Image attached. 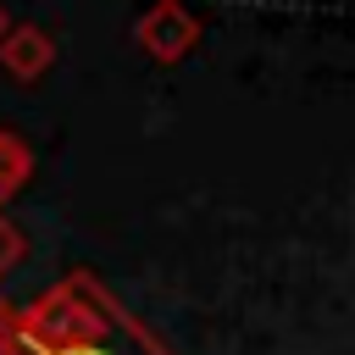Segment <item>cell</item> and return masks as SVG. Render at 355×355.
I'll return each instance as SVG.
<instances>
[{
  "label": "cell",
  "mask_w": 355,
  "mask_h": 355,
  "mask_svg": "<svg viewBox=\"0 0 355 355\" xmlns=\"http://www.w3.org/2000/svg\"><path fill=\"white\" fill-rule=\"evenodd\" d=\"M0 355H172L94 272H67L6 316Z\"/></svg>",
  "instance_id": "obj_1"
},
{
  "label": "cell",
  "mask_w": 355,
  "mask_h": 355,
  "mask_svg": "<svg viewBox=\"0 0 355 355\" xmlns=\"http://www.w3.org/2000/svg\"><path fill=\"white\" fill-rule=\"evenodd\" d=\"M133 44H139L150 61L172 67V61H183V55L200 44V17H194L189 6H178V0H155V6L133 22Z\"/></svg>",
  "instance_id": "obj_2"
},
{
  "label": "cell",
  "mask_w": 355,
  "mask_h": 355,
  "mask_svg": "<svg viewBox=\"0 0 355 355\" xmlns=\"http://www.w3.org/2000/svg\"><path fill=\"white\" fill-rule=\"evenodd\" d=\"M50 61H55V39L39 28V22H17L11 33H6V44H0V67L11 72V78H44L50 72Z\"/></svg>",
  "instance_id": "obj_3"
},
{
  "label": "cell",
  "mask_w": 355,
  "mask_h": 355,
  "mask_svg": "<svg viewBox=\"0 0 355 355\" xmlns=\"http://www.w3.org/2000/svg\"><path fill=\"white\" fill-rule=\"evenodd\" d=\"M28 172H33V155H28V144L17 139V133H6L0 128V205L28 183Z\"/></svg>",
  "instance_id": "obj_4"
},
{
  "label": "cell",
  "mask_w": 355,
  "mask_h": 355,
  "mask_svg": "<svg viewBox=\"0 0 355 355\" xmlns=\"http://www.w3.org/2000/svg\"><path fill=\"white\" fill-rule=\"evenodd\" d=\"M22 255H28V239H22V233H17V227L0 216V272H11Z\"/></svg>",
  "instance_id": "obj_5"
},
{
  "label": "cell",
  "mask_w": 355,
  "mask_h": 355,
  "mask_svg": "<svg viewBox=\"0 0 355 355\" xmlns=\"http://www.w3.org/2000/svg\"><path fill=\"white\" fill-rule=\"evenodd\" d=\"M11 28H17V22H11V17H6V6H0V44H6V33H11Z\"/></svg>",
  "instance_id": "obj_6"
},
{
  "label": "cell",
  "mask_w": 355,
  "mask_h": 355,
  "mask_svg": "<svg viewBox=\"0 0 355 355\" xmlns=\"http://www.w3.org/2000/svg\"><path fill=\"white\" fill-rule=\"evenodd\" d=\"M6 316H11V305H6V300H0V333H6Z\"/></svg>",
  "instance_id": "obj_7"
}]
</instances>
